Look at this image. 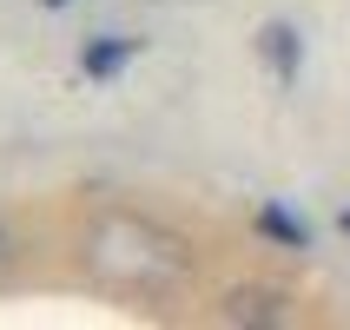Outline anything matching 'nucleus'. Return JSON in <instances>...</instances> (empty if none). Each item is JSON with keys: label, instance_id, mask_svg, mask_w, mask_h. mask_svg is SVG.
I'll return each mask as SVG.
<instances>
[{"label": "nucleus", "instance_id": "f257e3e1", "mask_svg": "<svg viewBox=\"0 0 350 330\" xmlns=\"http://www.w3.org/2000/svg\"><path fill=\"white\" fill-rule=\"evenodd\" d=\"M93 271L113 284V291H172L178 271H185V251H178L165 232H152V225H139V218H106L93 232Z\"/></svg>", "mask_w": 350, "mask_h": 330}, {"label": "nucleus", "instance_id": "7ed1b4c3", "mask_svg": "<svg viewBox=\"0 0 350 330\" xmlns=\"http://www.w3.org/2000/svg\"><path fill=\"white\" fill-rule=\"evenodd\" d=\"M7 264H14V245H7V232H0V277H7Z\"/></svg>", "mask_w": 350, "mask_h": 330}, {"label": "nucleus", "instance_id": "20e7f679", "mask_svg": "<svg viewBox=\"0 0 350 330\" xmlns=\"http://www.w3.org/2000/svg\"><path fill=\"white\" fill-rule=\"evenodd\" d=\"M46 7H59V0H46Z\"/></svg>", "mask_w": 350, "mask_h": 330}, {"label": "nucleus", "instance_id": "39448f33", "mask_svg": "<svg viewBox=\"0 0 350 330\" xmlns=\"http://www.w3.org/2000/svg\"><path fill=\"white\" fill-rule=\"evenodd\" d=\"M344 225H350V218H344Z\"/></svg>", "mask_w": 350, "mask_h": 330}, {"label": "nucleus", "instance_id": "f03ea898", "mask_svg": "<svg viewBox=\"0 0 350 330\" xmlns=\"http://www.w3.org/2000/svg\"><path fill=\"white\" fill-rule=\"evenodd\" d=\"M119 59H126V46H119V40H113V46H93V53H86V73H113Z\"/></svg>", "mask_w": 350, "mask_h": 330}]
</instances>
